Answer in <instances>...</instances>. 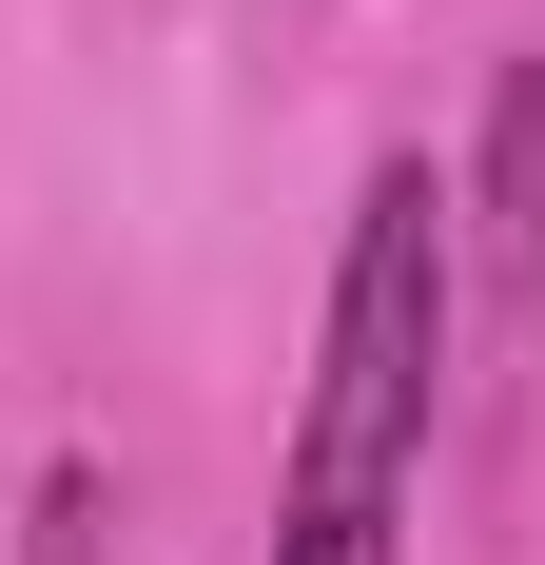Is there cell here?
Here are the masks:
<instances>
[{"label": "cell", "mask_w": 545, "mask_h": 565, "mask_svg": "<svg viewBox=\"0 0 545 565\" xmlns=\"http://www.w3.org/2000/svg\"><path fill=\"white\" fill-rule=\"evenodd\" d=\"M20 565H137V546H117V468H98V449H58V468H40V508H20Z\"/></svg>", "instance_id": "cell-3"}, {"label": "cell", "mask_w": 545, "mask_h": 565, "mask_svg": "<svg viewBox=\"0 0 545 565\" xmlns=\"http://www.w3.org/2000/svg\"><path fill=\"white\" fill-rule=\"evenodd\" d=\"M448 332H468V195L429 157H371L351 175V234H331L292 468H272V565H409L429 429H448Z\"/></svg>", "instance_id": "cell-1"}, {"label": "cell", "mask_w": 545, "mask_h": 565, "mask_svg": "<svg viewBox=\"0 0 545 565\" xmlns=\"http://www.w3.org/2000/svg\"><path fill=\"white\" fill-rule=\"evenodd\" d=\"M468 195V175H448ZM468 292H488V332H526L545 312V58H506L488 98V195H468Z\"/></svg>", "instance_id": "cell-2"}]
</instances>
